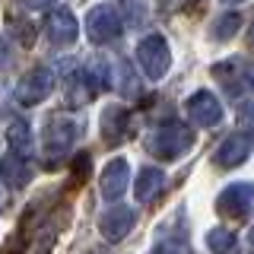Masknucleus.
I'll use <instances>...</instances> for the list:
<instances>
[{
	"mask_svg": "<svg viewBox=\"0 0 254 254\" xmlns=\"http://www.w3.org/2000/svg\"><path fill=\"white\" fill-rule=\"evenodd\" d=\"M146 146H149L153 156L172 162V159H181L190 146H194V133H190V127H185V124L169 121V124H162L153 137L146 140Z\"/></svg>",
	"mask_w": 254,
	"mask_h": 254,
	"instance_id": "1",
	"label": "nucleus"
},
{
	"mask_svg": "<svg viewBox=\"0 0 254 254\" xmlns=\"http://www.w3.org/2000/svg\"><path fill=\"white\" fill-rule=\"evenodd\" d=\"M121 29H124V19H121V10H118L115 3H99L86 16V35H89V42H95V45L115 42V38L121 35Z\"/></svg>",
	"mask_w": 254,
	"mask_h": 254,
	"instance_id": "2",
	"label": "nucleus"
},
{
	"mask_svg": "<svg viewBox=\"0 0 254 254\" xmlns=\"http://www.w3.org/2000/svg\"><path fill=\"white\" fill-rule=\"evenodd\" d=\"M137 58H140V64H143V70H146L149 79H162L165 73H169V67H172L169 42H165L159 32H156V35H146L137 45Z\"/></svg>",
	"mask_w": 254,
	"mask_h": 254,
	"instance_id": "3",
	"label": "nucleus"
},
{
	"mask_svg": "<svg viewBox=\"0 0 254 254\" xmlns=\"http://www.w3.org/2000/svg\"><path fill=\"white\" fill-rule=\"evenodd\" d=\"M79 137V124L73 121L70 115H54L48 118V127H45V149L51 156H67L70 146L76 143Z\"/></svg>",
	"mask_w": 254,
	"mask_h": 254,
	"instance_id": "4",
	"label": "nucleus"
},
{
	"mask_svg": "<svg viewBox=\"0 0 254 254\" xmlns=\"http://www.w3.org/2000/svg\"><path fill=\"white\" fill-rule=\"evenodd\" d=\"M51 89H54V73L48 67H35L19 79V86H16V102L32 108V105H38V102H45L48 95H51Z\"/></svg>",
	"mask_w": 254,
	"mask_h": 254,
	"instance_id": "5",
	"label": "nucleus"
},
{
	"mask_svg": "<svg viewBox=\"0 0 254 254\" xmlns=\"http://www.w3.org/2000/svg\"><path fill=\"white\" fill-rule=\"evenodd\" d=\"M216 206H219L222 216L245 219V216L254 210V185H245V181H238V185H229V188L219 194Z\"/></svg>",
	"mask_w": 254,
	"mask_h": 254,
	"instance_id": "6",
	"label": "nucleus"
},
{
	"mask_svg": "<svg viewBox=\"0 0 254 254\" xmlns=\"http://www.w3.org/2000/svg\"><path fill=\"white\" fill-rule=\"evenodd\" d=\"M188 118L197 127H216L222 121V102L210 89H200L188 99Z\"/></svg>",
	"mask_w": 254,
	"mask_h": 254,
	"instance_id": "7",
	"label": "nucleus"
},
{
	"mask_svg": "<svg viewBox=\"0 0 254 254\" xmlns=\"http://www.w3.org/2000/svg\"><path fill=\"white\" fill-rule=\"evenodd\" d=\"M133 226H137V213H133L130 206H108L99 219V232H102V238H108V242L127 238V232H130Z\"/></svg>",
	"mask_w": 254,
	"mask_h": 254,
	"instance_id": "8",
	"label": "nucleus"
},
{
	"mask_svg": "<svg viewBox=\"0 0 254 254\" xmlns=\"http://www.w3.org/2000/svg\"><path fill=\"white\" fill-rule=\"evenodd\" d=\"M127 185H130V165H127L124 159H111L105 169H102V178H99L102 197H105L108 203L121 200V194L127 190Z\"/></svg>",
	"mask_w": 254,
	"mask_h": 254,
	"instance_id": "9",
	"label": "nucleus"
},
{
	"mask_svg": "<svg viewBox=\"0 0 254 254\" xmlns=\"http://www.w3.org/2000/svg\"><path fill=\"white\" fill-rule=\"evenodd\" d=\"M251 149H254L251 133H232V137H226L219 143L216 165H219V169H235V165H242L245 159L251 156Z\"/></svg>",
	"mask_w": 254,
	"mask_h": 254,
	"instance_id": "10",
	"label": "nucleus"
},
{
	"mask_svg": "<svg viewBox=\"0 0 254 254\" xmlns=\"http://www.w3.org/2000/svg\"><path fill=\"white\" fill-rule=\"evenodd\" d=\"M76 35H79V22H76L73 13L70 10L51 13V19H48V38H51V45L67 48V45L76 42Z\"/></svg>",
	"mask_w": 254,
	"mask_h": 254,
	"instance_id": "11",
	"label": "nucleus"
},
{
	"mask_svg": "<svg viewBox=\"0 0 254 254\" xmlns=\"http://www.w3.org/2000/svg\"><path fill=\"white\" fill-rule=\"evenodd\" d=\"M0 178H3L6 188H26L32 181V169L26 162L22 153H6L0 159Z\"/></svg>",
	"mask_w": 254,
	"mask_h": 254,
	"instance_id": "12",
	"label": "nucleus"
},
{
	"mask_svg": "<svg viewBox=\"0 0 254 254\" xmlns=\"http://www.w3.org/2000/svg\"><path fill=\"white\" fill-rule=\"evenodd\" d=\"M165 185V175L156 169V165H146V169L137 172V178H133V197H137L140 203H149L153 197L162 190Z\"/></svg>",
	"mask_w": 254,
	"mask_h": 254,
	"instance_id": "13",
	"label": "nucleus"
},
{
	"mask_svg": "<svg viewBox=\"0 0 254 254\" xmlns=\"http://www.w3.org/2000/svg\"><path fill=\"white\" fill-rule=\"evenodd\" d=\"M127 124H130V115L121 105H111L105 115H102V133H105L108 143H121L127 137Z\"/></svg>",
	"mask_w": 254,
	"mask_h": 254,
	"instance_id": "14",
	"label": "nucleus"
},
{
	"mask_svg": "<svg viewBox=\"0 0 254 254\" xmlns=\"http://www.w3.org/2000/svg\"><path fill=\"white\" fill-rule=\"evenodd\" d=\"M67 99H70V105H86V102L92 99V92H95V86H92V76L86 73V70H76L73 76H67Z\"/></svg>",
	"mask_w": 254,
	"mask_h": 254,
	"instance_id": "15",
	"label": "nucleus"
},
{
	"mask_svg": "<svg viewBox=\"0 0 254 254\" xmlns=\"http://www.w3.org/2000/svg\"><path fill=\"white\" fill-rule=\"evenodd\" d=\"M206 248L213 254H238V238L232 229H210L206 232Z\"/></svg>",
	"mask_w": 254,
	"mask_h": 254,
	"instance_id": "16",
	"label": "nucleus"
},
{
	"mask_svg": "<svg viewBox=\"0 0 254 254\" xmlns=\"http://www.w3.org/2000/svg\"><path fill=\"white\" fill-rule=\"evenodd\" d=\"M6 140H10V146L16 153H32V127L26 121H19V118H13L10 127H6Z\"/></svg>",
	"mask_w": 254,
	"mask_h": 254,
	"instance_id": "17",
	"label": "nucleus"
},
{
	"mask_svg": "<svg viewBox=\"0 0 254 254\" xmlns=\"http://www.w3.org/2000/svg\"><path fill=\"white\" fill-rule=\"evenodd\" d=\"M238 26H242V19H238V13H226L222 19L216 22V29H213V38H219V42H226V38H232Z\"/></svg>",
	"mask_w": 254,
	"mask_h": 254,
	"instance_id": "18",
	"label": "nucleus"
},
{
	"mask_svg": "<svg viewBox=\"0 0 254 254\" xmlns=\"http://www.w3.org/2000/svg\"><path fill=\"white\" fill-rule=\"evenodd\" d=\"M153 254H188V245L185 242H172V238H162V242H156Z\"/></svg>",
	"mask_w": 254,
	"mask_h": 254,
	"instance_id": "19",
	"label": "nucleus"
},
{
	"mask_svg": "<svg viewBox=\"0 0 254 254\" xmlns=\"http://www.w3.org/2000/svg\"><path fill=\"white\" fill-rule=\"evenodd\" d=\"M156 3H159L162 13H175V10H181V6H188L190 0H156Z\"/></svg>",
	"mask_w": 254,
	"mask_h": 254,
	"instance_id": "20",
	"label": "nucleus"
},
{
	"mask_svg": "<svg viewBox=\"0 0 254 254\" xmlns=\"http://www.w3.org/2000/svg\"><path fill=\"white\" fill-rule=\"evenodd\" d=\"M22 3H26L29 10H48V6L58 3V0H22Z\"/></svg>",
	"mask_w": 254,
	"mask_h": 254,
	"instance_id": "21",
	"label": "nucleus"
},
{
	"mask_svg": "<svg viewBox=\"0 0 254 254\" xmlns=\"http://www.w3.org/2000/svg\"><path fill=\"white\" fill-rule=\"evenodd\" d=\"M248 86H251V89H254V67L248 70Z\"/></svg>",
	"mask_w": 254,
	"mask_h": 254,
	"instance_id": "22",
	"label": "nucleus"
},
{
	"mask_svg": "<svg viewBox=\"0 0 254 254\" xmlns=\"http://www.w3.org/2000/svg\"><path fill=\"white\" fill-rule=\"evenodd\" d=\"M251 45H254V26H251Z\"/></svg>",
	"mask_w": 254,
	"mask_h": 254,
	"instance_id": "23",
	"label": "nucleus"
},
{
	"mask_svg": "<svg viewBox=\"0 0 254 254\" xmlns=\"http://www.w3.org/2000/svg\"><path fill=\"white\" fill-rule=\"evenodd\" d=\"M248 238H251V245H254V229H251V235H248Z\"/></svg>",
	"mask_w": 254,
	"mask_h": 254,
	"instance_id": "24",
	"label": "nucleus"
},
{
	"mask_svg": "<svg viewBox=\"0 0 254 254\" xmlns=\"http://www.w3.org/2000/svg\"><path fill=\"white\" fill-rule=\"evenodd\" d=\"M226 3H242V0H226Z\"/></svg>",
	"mask_w": 254,
	"mask_h": 254,
	"instance_id": "25",
	"label": "nucleus"
},
{
	"mask_svg": "<svg viewBox=\"0 0 254 254\" xmlns=\"http://www.w3.org/2000/svg\"><path fill=\"white\" fill-rule=\"evenodd\" d=\"M248 118H251V124H254V111H251V115H248Z\"/></svg>",
	"mask_w": 254,
	"mask_h": 254,
	"instance_id": "26",
	"label": "nucleus"
}]
</instances>
